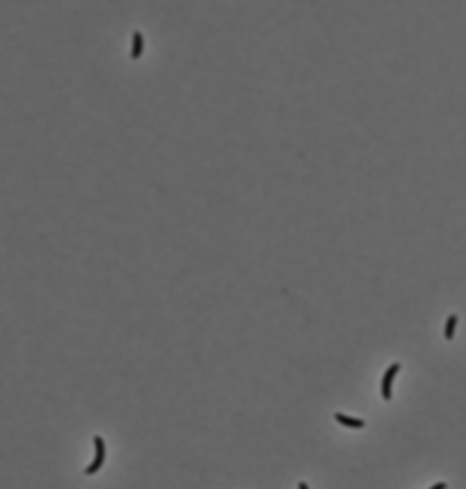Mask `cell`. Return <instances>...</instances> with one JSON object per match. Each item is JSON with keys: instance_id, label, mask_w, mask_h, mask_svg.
Returning <instances> with one entry per match:
<instances>
[{"instance_id": "obj_7", "label": "cell", "mask_w": 466, "mask_h": 489, "mask_svg": "<svg viewBox=\"0 0 466 489\" xmlns=\"http://www.w3.org/2000/svg\"><path fill=\"white\" fill-rule=\"evenodd\" d=\"M298 489H309L307 483H298Z\"/></svg>"}, {"instance_id": "obj_2", "label": "cell", "mask_w": 466, "mask_h": 489, "mask_svg": "<svg viewBox=\"0 0 466 489\" xmlns=\"http://www.w3.org/2000/svg\"><path fill=\"white\" fill-rule=\"evenodd\" d=\"M398 371H400V362H394V364H389V369L382 373V385H380V391H382V398L384 401H391V387H394V378L398 376Z\"/></svg>"}, {"instance_id": "obj_6", "label": "cell", "mask_w": 466, "mask_h": 489, "mask_svg": "<svg viewBox=\"0 0 466 489\" xmlns=\"http://www.w3.org/2000/svg\"><path fill=\"white\" fill-rule=\"evenodd\" d=\"M446 487H448V485H446V483H437V485H432L430 489H446Z\"/></svg>"}, {"instance_id": "obj_4", "label": "cell", "mask_w": 466, "mask_h": 489, "mask_svg": "<svg viewBox=\"0 0 466 489\" xmlns=\"http://www.w3.org/2000/svg\"><path fill=\"white\" fill-rule=\"evenodd\" d=\"M334 421L337 423H341V426H346V428H364L366 426V421H362V419H353V417H346V414H334Z\"/></svg>"}, {"instance_id": "obj_5", "label": "cell", "mask_w": 466, "mask_h": 489, "mask_svg": "<svg viewBox=\"0 0 466 489\" xmlns=\"http://www.w3.org/2000/svg\"><path fill=\"white\" fill-rule=\"evenodd\" d=\"M457 321H460V319H457V314H451V316H448V319H446L444 337H446V339H448V341H451L453 337H455V330H457Z\"/></svg>"}, {"instance_id": "obj_1", "label": "cell", "mask_w": 466, "mask_h": 489, "mask_svg": "<svg viewBox=\"0 0 466 489\" xmlns=\"http://www.w3.org/2000/svg\"><path fill=\"white\" fill-rule=\"evenodd\" d=\"M93 446H96V458H93V462L89 464L87 469H84V474H87V476L98 474V471L103 469V464H105V458H107V451H105V439L100 437V435H96V437H93Z\"/></svg>"}, {"instance_id": "obj_3", "label": "cell", "mask_w": 466, "mask_h": 489, "mask_svg": "<svg viewBox=\"0 0 466 489\" xmlns=\"http://www.w3.org/2000/svg\"><path fill=\"white\" fill-rule=\"evenodd\" d=\"M130 55H132V59H139V57L144 55V34L139 30L132 34V52Z\"/></svg>"}]
</instances>
